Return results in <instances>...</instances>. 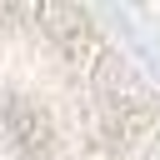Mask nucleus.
Returning <instances> with one entry per match:
<instances>
[{"instance_id": "obj_1", "label": "nucleus", "mask_w": 160, "mask_h": 160, "mask_svg": "<svg viewBox=\"0 0 160 160\" xmlns=\"http://www.w3.org/2000/svg\"><path fill=\"white\" fill-rule=\"evenodd\" d=\"M0 160H160V110L75 10H0Z\"/></svg>"}]
</instances>
